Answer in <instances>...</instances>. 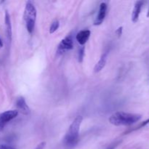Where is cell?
<instances>
[{"label": "cell", "instance_id": "cell-1", "mask_svg": "<svg viewBox=\"0 0 149 149\" xmlns=\"http://www.w3.org/2000/svg\"><path fill=\"white\" fill-rule=\"evenodd\" d=\"M83 118L81 116H77L71 123L63 139L64 144L68 148H73L77 144L79 141V129L82 122Z\"/></svg>", "mask_w": 149, "mask_h": 149}, {"label": "cell", "instance_id": "cell-2", "mask_svg": "<svg viewBox=\"0 0 149 149\" xmlns=\"http://www.w3.org/2000/svg\"><path fill=\"white\" fill-rule=\"evenodd\" d=\"M141 119V115L118 111L109 118V122L115 126H130L138 122Z\"/></svg>", "mask_w": 149, "mask_h": 149}, {"label": "cell", "instance_id": "cell-3", "mask_svg": "<svg viewBox=\"0 0 149 149\" xmlns=\"http://www.w3.org/2000/svg\"><path fill=\"white\" fill-rule=\"evenodd\" d=\"M36 19V10L31 1H27L24 10V20L26 21V29L29 33H31L34 29Z\"/></svg>", "mask_w": 149, "mask_h": 149}, {"label": "cell", "instance_id": "cell-4", "mask_svg": "<svg viewBox=\"0 0 149 149\" xmlns=\"http://www.w3.org/2000/svg\"><path fill=\"white\" fill-rule=\"evenodd\" d=\"M74 47V42H73L72 37L71 36H68L61 42V43L58 45V51L61 52H63L66 50L71 49Z\"/></svg>", "mask_w": 149, "mask_h": 149}, {"label": "cell", "instance_id": "cell-5", "mask_svg": "<svg viewBox=\"0 0 149 149\" xmlns=\"http://www.w3.org/2000/svg\"><path fill=\"white\" fill-rule=\"evenodd\" d=\"M18 114V111L17 110H10L3 112L0 114V122L7 125L10 121L13 120Z\"/></svg>", "mask_w": 149, "mask_h": 149}, {"label": "cell", "instance_id": "cell-6", "mask_svg": "<svg viewBox=\"0 0 149 149\" xmlns=\"http://www.w3.org/2000/svg\"><path fill=\"white\" fill-rule=\"evenodd\" d=\"M106 11H107V4L105 2H102L100 5L98 14H97V17L94 21L95 26H99L103 23L105 17H106Z\"/></svg>", "mask_w": 149, "mask_h": 149}, {"label": "cell", "instance_id": "cell-7", "mask_svg": "<svg viewBox=\"0 0 149 149\" xmlns=\"http://www.w3.org/2000/svg\"><path fill=\"white\" fill-rule=\"evenodd\" d=\"M16 106L17 108V110L21 112L24 115H29L30 113V109L28 106L24 97H20L17 98L16 101Z\"/></svg>", "mask_w": 149, "mask_h": 149}, {"label": "cell", "instance_id": "cell-8", "mask_svg": "<svg viewBox=\"0 0 149 149\" xmlns=\"http://www.w3.org/2000/svg\"><path fill=\"white\" fill-rule=\"evenodd\" d=\"M90 31L89 30H82L79 32L76 36L77 41L81 45L84 46V44L87 42L90 36Z\"/></svg>", "mask_w": 149, "mask_h": 149}, {"label": "cell", "instance_id": "cell-9", "mask_svg": "<svg viewBox=\"0 0 149 149\" xmlns=\"http://www.w3.org/2000/svg\"><path fill=\"white\" fill-rule=\"evenodd\" d=\"M143 2L141 1H138L135 3L133 11H132V20L134 23H136L138 20L140 14H141V9H142L143 7Z\"/></svg>", "mask_w": 149, "mask_h": 149}, {"label": "cell", "instance_id": "cell-10", "mask_svg": "<svg viewBox=\"0 0 149 149\" xmlns=\"http://www.w3.org/2000/svg\"><path fill=\"white\" fill-rule=\"evenodd\" d=\"M4 21H5L6 31H7V36L9 42H11L12 39V25L11 20H10V15L7 11H5V15H4Z\"/></svg>", "mask_w": 149, "mask_h": 149}, {"label": "cell", "instance_id": "cell-11", "mask_svg": "<svg viewBox=\"0 0 149 149\" xmlns=\"http://www.w3.org/2000/svg\"><path fill=\"white\" fill-rule=\"evenodd\" d=\"M107 55L108 52H105L103 54V55L101 56L100 59L99 60L98 62L97 63V64L95 65L94 68V71L95 73L99 72V71H101L103 68H104L105 65L106 63V60H107Z\"/></svg>", "mask_w": 149, "mask_h": 149}, {"label": "cell", "instance_id": "cell-12", "mask_svg": "<svg viewBox=\"0 0 149 149\" xmlns=\"http://www.w3.org/2000/svg\"><path fill=\"white\" fill-rule=\"evenodd\" d=\"M59 26H60V23L58 20H55V21L52 22L50 27H49V33H53L54 32L56 31L58 29V28H59Z\"/></svg>", "mask_w": 149, "mask_h": 149}, {"label": "cell", "instance_id": "cell-13", "mask_svg": "<svg viewBox=\"0 0 149 149\" xmlns=\"http://www.w3.org/2000/svg\"><path fill=\"white\" fill-rule=\"evenodd\" d=\"M84 47L82 46L79 50L78 53V60L79 62L81 63L83 61V58H84Z\"/></svg>", "mask_w": 149, "mask_h": 149}, {"label": "cell", "instance_id": "cell-14", "mask_svg": "<svg viewBox=\"0 0 149 149\" xmlns=\"http://www.w3.org/2000/svg\"><path fill=\"white\" fill-rule=\"evenodd\" d=\"M148 124H149V119H148V120H146L145 122H142V123H141V125H140L139 126H138V127L136 128V130H138V129H140V128H141V127H145L146 125H148Z\"/></svg>", "mask_w": 149, "mask_h": 149}, {"label": "cell", "instance_id": "cell-15", "mask_svg": "<svg viewBox=\"0 0 149 149\" xmlns=\"http://www.w3.org/2000/svg\"><path fill=\"white\" fill-rule=\"evenodd\" d=\"M45 146H46V143L42 142L41 143H39L35 149H44V148L45 147Z\"/></svg>", "mask_w": 149, "mask_h": 149}, {"label": "cell", "instance_id": "cell-16", "mask_svg": "<svg viewBox=\"0 0 149 149\" xmlns=\"http://www.w3.org/2000/svg\"><path fill=\"white\" fill-rule=\"evenodd\" d=\"M0 149H15L13 147L7 145H0Z\"/></svg>", "mask_w": 149, "mask_h": 149}, {"label": "cell", "instance_id": "cell-17", "mask_svg": "<svg viewBox=\"0 0 149 149\" xmlns=\"http://www.w3.org/2000/svg\"><path fill=\"white\" fill-rule=\"evenodd\" d=\"M122 27H119V29H118L117 30H116V33H117L118 36H120L121 35H122Z\"/></svg>", "mask_w": 149, "mask_h": 149}, {"label": "cell", "instance_id": "cell-18", "mask_svg": "<svg viewBox=\"0 0 149 149\" xmlns=\"http://www.w3.org/2000/svg\"><path fill=\"white\" fill-rule=\"evenodd\" d=\"M5 125H6L5 124H3V123H1V122H0V133H1V132L3 131L4 127H5Z\"/></svg>", "mask_w": 149, "mask_h": 149}, {"label": "cell", "instance_id": "cell-19", "mask_svg": "<svg viewBox=\"0 0 149 149\" xmlns=\"http://www.w3.org/2000/svg\"><path fill=\"white\" fill-rule=\"evenodd\" d=\"M118 143H113V145L110 146H109L107 149H114L115 148H116V145H118Z\"/></svg>", "mask_w": 149, "mask_h": 149}, {"label": "cell", "instance_id": "cell-20", "mask_svg": "<svg viewBox=\"0 0 149 149\" xmlns=\"http://www.w3.org/2000/svg\"><path fill=\"white\" fill-rule=\"evenodd\" d=\"M3 47V42H2V39H1V37H0V48L2 47Z\"/></svg>", "mask_w": 149, "mask_h": 149}]
</instances>
